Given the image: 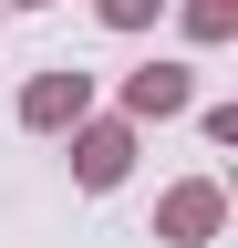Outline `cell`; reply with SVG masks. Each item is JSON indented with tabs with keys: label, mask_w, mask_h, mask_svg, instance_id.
Listing matches in <instances>:
<instances>
[{
	"label": "cell",
	"mask_w": 238,
	"mask_h": 248,
	"mask_svg": "<svg viewBox=\"0 0 238 248\" xmlns=\"http://www.w3.org/2000/svg\"><path fill=\"white\" fill-rule=\"evenodd\" d=\"M32 124H73L83 114V73H52V83H32V104H21Z\"/></svg>",
	"instance_id": "obj_1"
},
{
	"label": "cell",
	"mask_w": 238,
	"mask_h": 248,
	"mask_svg": "<svg viewBox=\"0 0 238 248\" xmlns=\"http://www.w3.org/2000/svg\"><path fill=\"white\" fill-rule=\"evenodd\" d=\"M218 228V186H187V197H166V238H207Z\"/></svg>",
	"instance_id": "obj_2"
},
{
	"label": "cell",
	"mask_w": 238,
	"mask_h": 248,
	"mask_svg": "<svg viewBox=\"0 0 238 248\" xmlns=\"http://www.w3.org/2000/svg\"><path fill=\"white\" fill-rule=\"evenodd\" d=\"M125 104H135V114H176V104H187V73H166V62H156V73H135Z\"/></svg>",
	"instance_id": "obj_3"
},
{
	"label": "cell",
	"mask_w": 238,
	"mask_h": 248,
	"mask_svg": "<svg viewBox=\"0 0 238 248\" xmlns=\"http://www.w3.org/2000/svg\"><path fill=\"white\" fill-rule=\"evenodd\" d=\"M114 176H125V135L104 124V135H83V186H114Z\"/></svg>",
	"instance_id": "obj_4"
},
{
	"label": "cell",
	"mask_w": 238,
	"mask_h": 248,
	"mask_svg": "<svg viewBox=\"0 0 238 248\" xmlns=\"http://www.w3.org/2000/svg\"><path fill=\"white\" fill-rule=\"evenodd\" d=\"M104 21H114V31H135V21H156V0H104Z\"/></svg>",
	"instance_id": "obj_5"
}]
</instances>
